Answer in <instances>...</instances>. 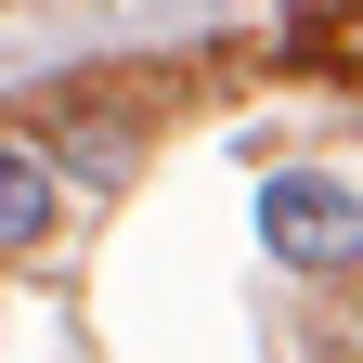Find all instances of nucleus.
<instances>
[{
	"label": "nucleus",
	"mask_w": 363,
	"mask_h": 363,
	"mask_svg": "<svg viewBox=\"0 0 363 363\" xmlns=\"http://www.w3.org/2000/svg\"><path fill=\"white\" fill-rule=\"evenodd\" d=\"M52 220H65V182H52V156L0 130V259H26L39 234H52Z\"/></svg>",
	"instance_id": "2"
},
{
	"label": "nucleus",
	"mask_w": 363,
	"mask_h": 363,
	"mask_svg": "<svg viewBox=\"0 0 363 363\" xmlns=\"http://www.w3.org/2000/svg\"><path fill=\"white\" fill-rule=\"evenodd\" d=\"M259 234H272L286 272H350L363 259V195L325 182V169H272L259 182Z\"/></svg>",
	"instance_id": "1"
}]
</instances>
